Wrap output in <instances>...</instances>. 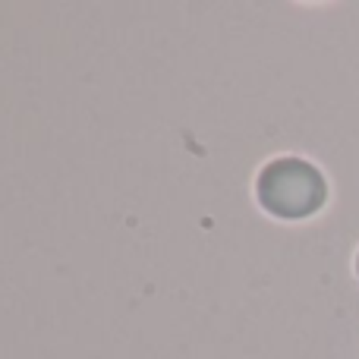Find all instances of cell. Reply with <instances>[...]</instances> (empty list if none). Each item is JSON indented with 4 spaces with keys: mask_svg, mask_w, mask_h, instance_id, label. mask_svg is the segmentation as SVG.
Masks as SVG:
<instances>
[{
    "mask_svg": "<svg viewBox=\"0 0 359 359\" xmlns=\"http://www.w3.org/2000/svg\"><path fill=\"white\" fill-rule=\"evenodd\" d=\"M259 198L278 217H306L322 208L325 180L299 158L271 161L259 177Z\"/></svg>",
    "mask_w": 359,
    "mask_h": 359,
    "instance_id": "6da1fadb",
    "label": "cell"
}]
</instances>
